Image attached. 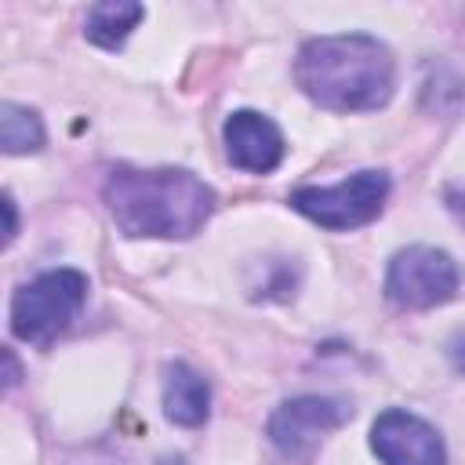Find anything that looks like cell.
Instances as JSON below:
<instances>
[{
    "mask_svg": "<svg viewBox=\"0 0 465 465\" xmlns=\"http://www.w3.org/2000/svg\"><path fill=\"white\" fill-rule=\"evenodd\" d=\"M102 200L124 236L185 240L203 229L214 211V193L182 167H113Z\"/></svg>",
    "mask_w": 465,
    "mask_h": 465,
    "instance_id": "obj_1",
    "label": "cell"
},
{
    "mask_svg": "<svg viewBox=\"0 0 465 465\" xmlns=\"http://www.w3.org/2000/svg\"><path fill=\"white\" fill-rule=\"evenodd\" d=\"M298 87L323 109L367 113L381 109L396 87L392 51L367 33L316 36L298 51Z\"/></svg>",
    "mask_w": 465,
    "mask_h": 465,
    "instance_id": "obj_2",
    "label": "cell"
},
{
    "mask_svg": "<svg viewBox=\"0 0 465 465\" xmlns=\"http://www.w3.org/2000/svg\"><path fill=\"white\" fill-rule=\"evenodd\" d=\"M87 276L76 269H51L18 287L11 298V331L29 345H51L80 312Z\"/></svg>",
    "mask_w": 465,
    "mask_h": 465,
    "instance_id": "obj_3",
    "label": "cell"
},
{
    "mask_svg": "<svg viewBox=\"0 0 465 465\" xmlns=\"http://www.w3.org/2000/svg\"><path fill=\"white\" fill-rule=\"evenodd\" d=\"M389 196L385 171H356L338 185H302L291 193V207L323 229H356L381 214Z\"/></svg>",
    "mask_w": 465,
    "mask_h": 465,
    "instance_id": "obj_4",
    "label": "cell"
},
{
    "mask_svg": "<svg viewBox=\"0 0 465 465\" xmlns=\"http://www.w3.org/2000/svg\"><path fill=\"white\" fill-rule=\"evenodd\" d=\"M458 265L447 251L436 247H403L392 254L389 272H385V294L400 309H432L454 298L458 291Z\"/></svg>",
    "mask_w": 465,
    "mask_h": 465,
    "instance_id": "obj_5",
    "label": "cell"
},
{
    "mask_svg": "<svg viewBox=\"0 0 465 465\" xmlns=\"http://www.w3.org/2000/svg\"><path fill=\"white\" fill-rule=\"evenodd\" d=\"M352 414V407L345 400H331V396H294L287 403H280V411L269 418V440L272 447L294 461V465H309L320 450V443L345 425Z\"/></svg>",
    "mask_w": 465,
    "mask_h": 465,
    "instance_id": "obj_6",
    "label": "cell"
},
{
    "mask_svg": "<svg viewBox=\"0 0 465 465\" xmlns=\"http://www.w3.org/2000/svg\"><path fill=\"white\" fill-rule=\"evenodd\" d=\"M371 447L381 465H447L440 432L411 411H385L371 425Z\"/></svg>",
    "mask_w": 465,
    "mask_h": 465,
    "instance_id": "obj_7",
    "label": "cell"
},
{
    "mask_svg": "<svg viewBox=\"0 0 465 465\" xmlns=\"http://www.w3.org/2000/svg\"><path fill=\"white\" fill-rule=\"evenodd\" d=\"M222 138H225V156L232 167L240 171H251V174H265L272 171L280 160H283V134L280 127L254 113V109H240L225 120L222 127Z\"/></svg>",
    "mask_w": 465,
    "mask_h": 465,
    "instance_id": "obj_8",
    "label": "cell"
},
{
    "mask_svg": "<svg viewBox=\"0 0 465 465\" xmlns=\"http://www.w3.org/2000/svg\"><path fill=\"white\" fill-rule=\"evenodd\" d=\"M211 411V389L189 363H167L163 367V414L174 425L196 429L207 421Z\"/></svg>",
    "mask_w": 465,
    "mask_h": 465,
    "instance_id": "obj_9",
    "label": "cell"
},
{
    "mask_svg": "<svg viewBox=\"0 0 465 465\" xmlns=\"http://www.w3.org/2000/svg\"><path fill=\"white\" fill-rule=\"evenodd\" d=\"M145 18V7L142 4H131V0H102L87 11V22H84V36L105 51L120 47L131 29Z\"/></svg>",
    "mask_w": 465,
    "mask_h": 465,
    "instance_id": "obj_10",
    "label": "cell"
},
{
    "mask_svg": "<svg viewBox=\"0 0 465 465\" xmlns=\"http://www.w3.org/2000/svg\"><path fill=\"white\" fill-rule=\"evenodd\" d=\"M0 145H4L7 156L44 149V124H40V116L29 105L4 102L0 105Z\"/></svg>",
    "mask_w": 465,
    "mask_h": 465,
    "instance_id": "obj_11",
    "label": "cell"
},
{
    "mask_svg": "<svg viewBox=\"0 0 465 465\" xmlns=\"http://www.w3.org/2000/svg\"><path fill=\"white\" fill-rule=\"evenodd\" d=\"M0 207H4V218H7V225H4V243H11V240L18 236V214H15V200H11V193H4Z\"/></svg>",
    "mask_w": 465,
    "mask_h": 465,
    "instance_id": "obj_12",
    "label": "cell"
},
{
    "mask_svg": "<svg viewBox=\"0 0 465 465\" xmlns=\"http://www.w3.org/2000/svg\"><path fill=\"white\" fill-rule=\"evenodd\" d=\"M447 352H450V363H454V371H458V374H465V331L450 338Z\"/></svg>",
    "mask_w": 465,
    "mask_h": 465,
    "instance_id": "obj_13",
    "label": "cell"
},
{
    "mask_svg": "<svg viewBox=\"0 0 465 465\" xmlns=\"http://www.w3.org/2000/svg\"><path fill=\"white\" fill-rule=\"evenodd\" d=\"M447 207H450V211L458 214V222L465 225V189H450V193H447Z\"/></svg>",
    "mask_w": 465,
    "mask_h": 465,
    "instance_id": "obj_14",
    "label": "cell"
},
{
    "mask_svg": "<svg viewBox=\"0 0 465 465\" xmlns=\"http://www.w3.org/2000/svg\"><path fill=\"white\" fill-rule=\"evenodd\" d=\"M4 363H7V378H4V385L11 389V385L18 381V363H15V356H11V349H4Z\"/></svg>",
    "mask_w": 465,
    "mask_h": 465,
    "instance_id": "obj_15",
    "label": "cell"
},
{
    "mask_svg": "<svg viewBox=\"0 0 465 465\" xmlns=\"http://www.w3.org/2000/svg\"><path fill=\"white\" fill-rule=\"evenodd\" d=\"M156 465H189V461H185L182 454H167V458H160Z\"/></svg>",
    "mask_w": 465,
    "mask_h": 465,
    "instance_id": "obj_16",
    "label": "cell"
}]
</instances>
